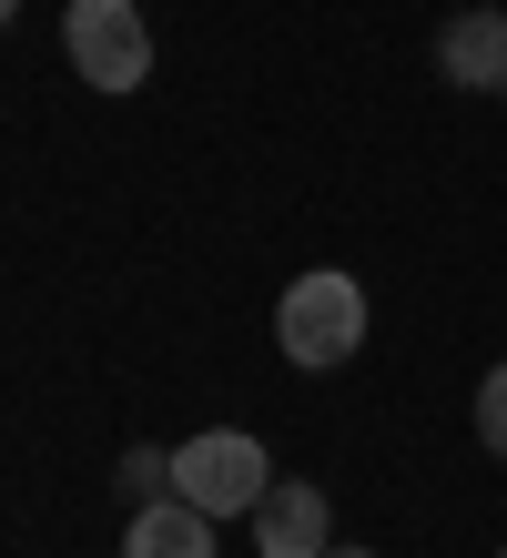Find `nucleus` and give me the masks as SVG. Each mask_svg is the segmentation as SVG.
Wrapping results in <instances>:
<instances>
[{
  "label": "nucleus",
  "mask_w": 507,
  "mask_h": 558,
  "mask_svg": "<svg viewBox=\"0 0 507 558\" xmlns=\"http://www.w3.org/2000/svg\"><path fill=\"white\" fill-rule=\"evenodd\" d=\"M275 345H285V366H304V376L346 366V355L365 345V284H355V275H335V265L294 275V284H285V305H275Z\"/></svg>",
  "instance_id": "nucleus-1"
},
{
  "label": "nucleus",
  "mask_w": 507,
  "mask_h": 558,
  "mask_svg": "<svg viewBox=\"0 0 507 558\" xmlns=\"http://www.w3.org/2000/svg\"><path fill=\"white\" fill-rule=\"evenodd\" d=\"M264 487H275V457L244 426H203V437L173 447V498H193L203 518H254Z\"/></svg>",
  "instance_id": "nucleus-2"
},
{
  "label": "nucleus",
  "mask_w": 507,
  "mask_h": 558,
  "mask_svg": "<svg viewBox=\"0 0 507 558\" xmlns=\"http://www.w3.org/2000/svg\"><path fill=\"white\" fill-rule=\"evenodd\" d=\"M61 51H72V72L92 92H143L153 82V31L132 0H72L61 11Z\"/></svg>",
  "instance_id": "nucleus-3"
},
{
  "label": "nucleus",
  "mask_w": 507,
  "mask_h": 558,
  "mask_svg": "<svg viewBox=\"0 0 507 558\" xmlns=\"http://www.w3.org/2000/svg\"><path fill=\"white\" fill-rule=\"evenodd\" d=\"M436 72L447 92H507V11H457L436 31Z\"/></svg>",
  "instance_id": "nucleus-4"
},
{
  "label": "nucleus",
  "mask_w": 507,
  "mask_h": 558,
  "mask_svg": "<svg viewBox=\"0 0 507 558\" xmlns=\"http://www.w3.org/2000/svg\"><path fill=\"white\" fill-rule=\"evenodd\" d=\"M254 538H264V558H325V548H335L325 487H304V477L264 487V508H254Z\"/></svg>",
  "instance_id": "nucleus-5"
},
{
  "label": "nucleus",
  "mask_w": 507,
  "mask_h": 558,
  "mask_svg": "<svg viewBox=\"0 0 507 558\" xmlns=\"http://www.w3.org/2000/svg\"><path fill=\"white\" fill-rule=\"evenodd\" d=\"M122 558H214V518L193 498H143L122 529Z\"/></svg>",
  "instance_id": "nucleus-6"
},
{
  "label": "nucleus",
  "mask_w": 507,
  "mask_h": 558,
  "mask_svg": "<svg viewBox=\"0 0 507 558\" xmlns=\"http://www.w3.org/2000/svg\"><path fill=\"white\" fill-rule=\"evenodd\" d=\"M122 498H173V447H122Z\"/></svg>",
  "instance_id": "nucleus-7"
},
{
  "label": "nucleus",
  "mask_w": 507,
  "mask_h": 558,
  "mask_svg": "<svg viewBox=\"0 0 507 558\" xmlns=\"http://www.w3.org/2000/svg\"><path fill=\"white\" fill-rule=\"evenodd\" d=\"M478 447H487V457H507V355H497L487 386H478Z\"/></svg>",
  "instance_id": "nucleus-8"
},
{
  "label": "nucleus",
  "mask_w": 507,
  "mask_h": 558,
  "mask_svg": "<svg viewBox=\"0 0 507 558\" xmlns=\"http://www.w3.org/2000/svg\"><path fill=\"white\" fill-rule=\"evenodd\" d=\"M325 558H376V548H325Z\"/></svg>",
  "instance_id": "nucleus-9"
},
{
  "label": "nucleus",
  "mask_w": 507,
  "mask_h": 558,
  "mask_svg": "<svg viewBox=\"0 0 507 558\" xmlns=\"http://www.w3.org/2000/svg\"><path fill=\"white\" fill-rule=\"evenodd\" d=\"M11 11H21V0H0V21H11Z\"/></svg>",
  "instance_id": "nucleus-10"
},
{
  "label": "nucleus",
  "mask_w": 507,
  "mask_h": 558,
  "mask_svg": "<svg viewBox=\"0 0 507 558\" xmlns=\"http://www.w3.org/2000/svg\"><path fill=\"white\" fill-rule=\"evenodd\" d=\"M497 102H507V92H497Z\"/></svg>",
  "instance_id": "nucleus-11"
},
{
  "label": "nucleus",
  "mask_w": 507,
  "mask_h": 558,
  "mask_svg": "<svg viewBox=\"0 0 507 558\" xmlns=\"http://www.w3.org/2000/svg\"><path fill=\"white\" fill-rule=\"evenodd\" d=\"M497 558H507V548H497Z\"/></svg>",
  "instance_id": "nucleus-12"
}]
</instances>
